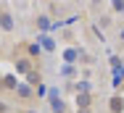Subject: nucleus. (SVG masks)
I'll return each mask as SVG.
<instances>
[{"instance_id":"nucleus-2","label":"nucleus","mask_w":124,"mask_h":113,"mask_svg":"<svg viewBox=\"0 0 124 113\" xmlns=\"http://www.w3.org/2000/svg\"><path fill=\"white\" fill-rule=\"evenodd\" d=\"M13 66H16V74H21V76H29V74L37 68V63H34L29 55H21V58H13Z\"/></svg>"},{"instance_id":"nucleus-1","label":"nucleus","mask_w":124,"mask_h":113,"mask_svg":"<svg viewBox=\"0 0 124 113\" xmlns=\"http://www.w3.org/2000/svg\"><path fill=\"white\" fill-rule=\"evenodd\" d=\"M48 103L53 113H69V105L63 103V97L58 95V90H48Z\"/></svg>"},{"instance_id":"nucleus-4","label":"nucleus","mask_w":124,"mask_h":113,"mask_svg":"<svg viewBox=\"0 0 124 113\" xmlns=\"http://www.w3.org/2000/svg\"><path fill=\"white\" fill-rule=\"evenodd\" d=\"M0 26L5 32H13V19H11V13H8L5 5H0Z\"/></svg>"},{"instance_id":"nucleus-9","label":"nucleus","mask_w":124,"mask_h":113,"mask_svg":"<svg viewBox=\"0 0 124 113\" xmlns=\"http://www.w3.org/2000/svg\"><path fill=\"white\" fill-rule=\"evenodd\" d=\"M26 50H29V58L37 63V58H40V45H37V42H32V45H26Z\"/></svg>"},{"instance_id":"nucleus-8","label":"nucleus","mask_w":124,"mask_h":113,"mask_svg":"<svg viewBox=\"0 0 124 113\" xmlns=\"http://www.w3.org/2000/svg\"><path fill=\"white\" fill-rule=\"evenodd\" d=\"M26 84H29V87H34V90H37V87L42 84V76H40V71H37V68H34V71H32V74L26 76Z\"/></svg>"},{"instance_id":"nucleus-11","label":"nucleus","mask_w":124,"mask_h":113,"mask_svg":"<svg viewBox=\"0 0 124 113\" xmlns=\"http://www.w3.org/2000/svg\"><path fill=\"white\" fill-rule=\"evenodd\" d=\"M37 24H40V26H42V29H48V26H50V21H48V16H40V21H37Z\"/></svg>"},{"instance_id":"nucleus-5","label":"nucleus","mask_w":124,"mask_h":113,"mask_svg":"<svg viewBox=\"0 0 124 113\" xmlns=\"http://www.w3.org/2000/svg\"><path fill=\"white\" fill-rule=\"evenodd\" d=\"M108 111L111 113H124V95H114L108 100Z\"/></svg>"},{"instance_id":"nucleus-17","label":"nucleus","mask_w":124,"mask_h":113,"mask_svg":"<svg viewBox=\"0 0 124 113\" xmlns=\"http://www.w3.org/2000/svg\"><path fill=\"white\" fill-rule=\"evenodd\" d=\"M0 82H3V74H0Z\"/></svg>"},{"instance_id":"nucleus-14","label":"nucleus","mask_w":124,"mask_h":113,"mask_svg":"<svg viewBox=\"0 0 124 113\" xmlns=\"http://www.w3.org/2000/svg\"><path fill=\"white\" fill-rule=\"evenodd\" d=\"M77 113H93L90 108H77Z\"/></svg>"},{"instance_id":"nucleus-13","label":"nucleus","mask_w":124,"mask_h":113,"mask_svg":"<svg viewBox=\"0 0 124 113\" xmlns=\"http://www.w3.org/2000/svg\"><path fill=\"white\" fill-rule=\"evenodd\" d=\"M8 111H11V108H8V105H5L3 100H0V113H8Z\"/></svg>"},{"instance_id":"nucleus-6","label":"nucleus","mask_w":124,"mask_h":113,"mask_svg":"<svg viewBox=\"0 0 124 113\" xmlns=\"http://www.w3.org/2000/svg\"><path fill=\"white\" fill-rule=\"evenodd\" d=\"M74 103H77V108H90L93 105V95L90 92H77Z\"/></svg>"},{"instance_id":"nucleus-16","label":"nucleus","mask_w":124,"mask_h":113,"mask_svg":"<svg viewBox=\"0 0 124 113\" xmlns=\"http://www.w3.org/2000/svg\"><path fill=\"white\" fill-rule=\"evenodd\" d=\"M24 113H34V111H24Z\"/></svg>"},{"instance_id":"nucleus-7","label":"nucleus","mask_w":124,"mask_h":113,"mask_svg":"<svg viewBox=\"0 0 124 113\" xmlns=\"http://www.w3.org/2000/svg\"><path fill=\"white\" fill-rule=\"evenodd\" d=\"M16 95H19V97H24V100H29V103H32V100L37 97V92H32L29 87H24V84H19V90H16Z\"/></svg>"},{"instance_id":"nucleus-3","label":"nucleus","mask_w":124,"mask_h":113,"mask_svg":"<svg viewBox=\"0 0 124 113\" xmlns=\"http://www.w3.org/2000/svg\"><path fill=\"white\" fill-rule=\"evenodd\" d=\"M19 79H16V74H5L3 76V82H0V90H8V92H16L19 90Z\"/></svg>"},{"instance_id":"nucleus-10","label":"nucleus","mask_w":124,"mask_h":113,"mask_svg":"<svg viewBox=\"0 0 124 113\" xmlns=\"http://www.w3.org/2000/svg\"><path fill=\"white\" fill-rule=\"evenodd\" d=\"M40 45L45 47V50H55V42H53V40H50V37H45V34H42V37H40Z\"/></svg>"},{"instance_id":"nucleus-12","label":"nucleus","mask_w":124,"mask_h":113,"mask_svg":"<svg viewBox=\"0 0 124 113\" xmlns=\"http://www.w3.org/2000/svg\"><path fill=\"white\" fill-rule=\"evenodd\" d=\"M114 11H124V0H114Z\"/></svg>"},{"instance_id":"nucleus-15","label":"nucleus","mask_w":124,"mask_h":113,"mask_svg":"<svg viewBox=\"0 0 124 113\" xmlns=\"http://www.w3.org/2000/svg\"><path fill=\"white\" fill-rule=\"evenodd\" d=\"M122 92H124V82H122Z\"/></svg>"}]
</instances>
